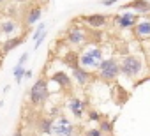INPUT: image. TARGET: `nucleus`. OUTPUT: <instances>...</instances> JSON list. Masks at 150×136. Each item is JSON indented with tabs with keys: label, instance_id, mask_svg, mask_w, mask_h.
I'll return each instance as SVG.
<instances>
[{
	"label": "nucleus",
	"instance_id": "f257e3e1",
	"mask_svg": "<svg viewBox=\"0 0 150 136\" xmlns=\"http://www.w3.org/2000/svg\"><path fill=\"white\" fill-rule=\"evenodd\" d=\"M145 69V60L138 55H125L120 60V73L122 76L129 78V80H136L143 74Z\"/></svg>",
	"mask_w": 150,
	"mask_h": 136
},
{
	"label": "nucleus",
	"instance_id": "f03ea898",
	"mask_svg": "<svg viewBox=\"0 0 150 136\" xmlns=\"http://www.w3.org/2000/svg\"><path fill=\"white\" fill-rule=\"evenodd\" d=\"M103 60H104L103 50L99 46H96V44H88L80 53V65L87 71H97Z\"/></svg>",
	"mask_w": 150,
	"mask_h": 136
},
{
	"label": "nucleus",
	"instance_id": "7ed1b4c3",
	"mask_svg": "<svg viewBox=\"0 0 150 136\" xmlns=\"http://www.w3.org/2000/svg\"><path fill=\"white\" fill-rule=\"evenodd\" d=\"M120 74H122L120 73V62L113 57L104 58L99 65V69H97V76L103 81H115Z\"/></svg>",
	"mask_w": 150,
	"mask_h": 136
},
{
	"label": "nucleus",
	"instance_id": "20e7f679",
	"mask_svg": "<svg viewBox=\"0 0 150 136\" xmlns=\"http://www.w3.org/2000/svg\"><path fill=\"white\" fill-rule=\"evenodd\" d=\"M48 81L44 80V78H39L34 85H32V89H30V103L34 104V106H41V104H44L46 103V99H48Z\"/></svg>",
	"mask_w": 150,
	"mask_h": 136
},
{
	"label": "nucleus",
	"instance_id": "39448f33",
	"mask_svg": "<svg viewBox=\"0 0 150 136\" xmlns=\"http://www.w3.org/2000/svg\"><path fill=\"white\" fill-rule=\"evenodd\" d=\"M74 131H76V127L67 117L53 118V129H51L53 136H71L74 134Z\"/></svg>",
	"mask_w": 150,
	"mask_h": 136
},
{
	"label": "nucleus",
	"instance_id": "423d86ee",
	"mask_svg": "<svg viewBox=\"0 0 150 136\" xmlns=\"http://www.w3.org/2000/svg\"><path fill=\"white\" fill-rule=\"evenodd\" d=\"M113 21L117 23L118 28L122 30H127V28H134L136 23L139 21V14H136L134 11H125V13H120V14H115Z\"/></svg>",
	"mask_w": 150,
	"mask_h": 136
},
{
	"label": "nucleus",
	"instance_id": "0eeeda50",
	"mask_svg": "<svg viewBox=\"0 0 150 136\" xmlns=\"http://www.w3.org/2000/svg\"><path fill=\"white\" fill-rule=\"evenodd\" d=\"M67 42L72 46H83L87 42V32L80 27H71L67 30Z\"/></svg>",
	"mask_w": 150,
	"mask_h": 136
},
{
	"label": "nucleus",
	"instance_id": "6e6552de",
	"mask_svg": "<svg viewBox=\"0 0 150 136\" xmlns=\"http://www.w3.org/2000/svg\"><path fill=\"white\" fill-rule=\"evenodd\" d=\"M134 30V37L139 41H150V18H143L136 23Z\"/></svg>",
	"mask_w": 150,
	"mask_h": 136
},
{
	"label": "nucleus",
	"instance_id": "1a4fd4ad",
	"mask_svg": "<svg viewBox=\"0 0 150 136\" xmlns=\"http://www.w3.org/2000/svg\"><path fill=\"white\" fill-rule=\"evenodd\" d=\"M124 11H134L136 14H150V2L148 0H132V2L122 6Z\"/></svg>",
	"mask_w": 150,
	"mask_h": 136
},
{
	"label": "nucleus",
	"instance_id": "9d476101",
	"mask_svg": "<svg viewBox=\"0 0 150 136\" xmlns=\"http://www.w3.org/2000/svg\"><path fill=\"white\" fill-rule=\"evenodd\" d=\"M67 108H69V111H71L74 117H76V118H83V113H85L87 103L81 101V99H78V97H72V99H69Z\"/></svg>",
	"mask_w": 150,
	"mask_h": 136
},
{
	"label": "nucleus",
	"instance_id": "9b49d317",
	"mask_svg": "<svg viewBox=\"0 0 150 136\" xmlns=\"http://www.w3.org/2000/svg\"><path fill=\"white\" fill-rule=\"evenodd\" d=\"M72 78L76 80L78 85H88V83L92 81V74H90V71L83 69L81 65H78V67H74V69H72Z\"/></svg>",
	"mask_w": 150,
	"mask_h": 136
},
{
	"label": "nucleus",
	"instance_id": "f8f14e48",
	"mask_svg": "<svg viewBox=\"0 0 150 136\" xmlns=\"http://www.w3.org/2000/svg\"><path fill=\"white\" fill-rule=\"evenodd\" d=\"M83 21L90 28H103L108 23V16L106 14H90V16H83Z\"/></svg>",
	"mask_w": 150,
	"mask_h": 136
},
{
	"label": "nucleus",
	"instance_id": "ddd939ff",
	"mask_svg": "<svg viewBox=\"0 0 150 136\" xmlns=\"http://www.w3.org/2000/svg\"><path fill=\"white\" fill-rule=\"evenodd\" d=\"M18 30V21L14 18H6L0 21V34H4V35H11Z\"/></svg>",
	"mask_w": 150,
	"mask_h": 136
},
{
	"label": "nucleus",
	"instance_id": "4468645a",
	"mask_svg": "<svg viewBox=\"0 0 150 136\" xmlns=\"http://www.w3.org/2000/svg\"><path fill=\"white\" fill-rule=\"evenodd\" d=\"M41 16H42V7L41 6H32L30 9H28V13L25 14V25H35L39 20H41Z\"/></svg>",
	"mask_w": 150,
	"mask_h": 136
},
{
	"label": "nucleus",
	"instance_id": "2eb2a0df",
	"mask_svg": "<svg viewBox=\"0 0 150 136\" xmlns=\"http://www.w3.org/2000/svg\"><path fill=\"white\" fill-rule=\"evenodd\" d=\"M25 41V35L23 37H20V35H13V37H9L6 42H4V46H2V53H9V51H13V50H16L21 42Z\"/></svg>",
	"mask_w": 150,
	"mask_h": 136
},
{
	"label": "nucleus",
	"instance_id": "dca6fc26",
	"mask_svg": "<svg viewBox=\"0 0 150 136\" xmlns=\"http://www.w3.org/2000/svg\"><path fill=\"white\" fill-rule=\"evenodd\" d=\"M51 129H53V118L41 117L37 120V131H41L42 134H51Z\"/></svg>",
	"mask_w": 150,
	"mask_h": 136
},
{
	"label": "nucleus",
	"instance_id": "f3484780",
	"mask_svg": "<svg viewBox=\"0 0 150 136\" xmlns=\"http://www.w3.org/2000/svg\"><path fill=\"white\" fill-rule=\"evenodd\" d=\"M53 81H57L62 89H71V87H72L71 76H69V74H65V73H62V71H58V73H55V74H53Z\"/></svg>",
	"mask_w": 150,
	"mask_h": 136
},
{
	"label": "nucleus",
	"instance_id": "a211bd4d",
	"mask_svg": "<svg viewBox=\"0 0 150 136\" xmlns=\"http://www.w3.org/2000/svg\"><path fill=\"white\" fill-rule=\"evenodd\" d=\"M64 62L71 67V69H74V67L80 65V55H78V53H67V55L64 57Z\"/></svg>",
	"mask_w": 150,
	"mask_h": 136
},
{
	"label": "nucleus",
	"instance_id": "6ab92c4d",
	"mask_svg": "<svg viewBox=\"0 0 150 136\" xmlns=\"http://www.w3.org/2000/svg\"><path fill=\"white\" fill-rule=\"evenodd\" d=\"M99 129H101L104 134H111V132H113V122H111V120H106V118H101Z\"/></svg>",
	"mask_w": 150,
	"mask_h": 136
},
{
	"label": "nucleus",
	"instance_id": "aec40b11",
	"mask_svg": "<svg viewBox=\"0 0 150 136\" xmlns=\"http://www.w3.org/2000/svg\"><path fill=\"white\" fill-rule=\"evenodd\" d=\"M25 73H27V71L23 69V65H16V67H14V80H16V83H21Z\"/></svg>",
	"mask_w": 150,
	"mask_h": 136
},
{
	"label": "nucleus",
	"instance_id": "412c9836",
	"mask_svg": "<svg viewBox=\"0 0 150 136\" xmlns=\"http://www.w3.org/2000/svg\"><path fill=\"white\" fill-rule=\"evenodd\" d=\"M81 136H104V132L99 127H92V129H87Z\"/></svg>",
	"mask_w": 150,
	"mask_h": 136
},
{
	"label": "nucleus",
	"instance_id": "4be33fe9",
	"mask_svg": "<svg viewBox=\"0 0 150 136\" xmlns=\"http://www.w3.org/2000/svg\"><path fill=\"white\" fill-rule=\"evenodd\" d=\"M44 30H46V25H44V23H39V25H37V28H35V32L32 34V39H34V41H37V39L42 35V32H44Z\"/></svg>",
	"mask_w": 150,
	"mask_h": 136
},
{
	"label": "nucleus",
	"instance_id": "5701e85b",
	"mask_svg": "<svg viewBox=\"0 0 150 136\" xmlns=\"http://www.w3.org/2000/svg\"><path fill=\"white\" fill-rule=\"evenodd\" d=\"M88 120H90V122H101V115H99L96 110H90V111H88Z\"/></svg>",
	"mask_w": 150,
	"mask_h": 136
},
{
	"label": "nucleus",
	"instance_id": "b1692460",
	"mask_svg": "<svg viewBox=\"0 0 150 136\" xmlns=\"http://www.w3.org/2000/svg\"><path fill=\"white\" fill-rule=\"evenodd\" d=\"M27 60H28V53L25 51V53L20 57V60H18V64H16V65H25V62H27Z\"/></svg>",
	"mask_w": 150,
	"mask_h": 136
},
{
	"label": "nucleus",
	"instance_id": "393cba45",
	"mask_svg": "<svg viewBox=\"0 0 150 136\" xmlns=\"http://www.w3.org/2000/svg\"><path fill=\"white\" fill-rule=\"evenodd\" d=\"M120 0H101V4L103 6H106V7H110V6H115V4H118Z\"/></svg>",
	"mask_w": 150,
	"mask_h": 136
},
{
	"label": "nucleus",
	"instance_id": "a878e982",
	"mask_svg": "<svg viewBox=\"0 0 150 136\" xmlns=\"http://www.w3.org/2000/svg\"><path fill=\"white\" fill-rule=\"evenodd\" d=\"M32 74H34L32 71H27V73H25V78H32Z\"/></svg>",
	"mask_w": 150,
	"mask_h": 136
},
{
	"label": "nucleus",
	"instance_id": "bb28decb",
	"mask_svg": "<svg viewBox=\"0 0 150 136\" xmlns=\"http://www.w3.org/2000/svg\"><path fill=\"white\" fill-rule=\"evenodd\" d=\"M13 2H16V4H25V2H28V0H13Z\"/></svg>",
	"mask_w": 150,
	"mask_h": 136
},
{
	"label": "nucleus",
	"instance_id": "cd10ccee",
	"mask_svg": "<svg viewBox=\"0 0 150 136\" xmlns=\"http://www.w3.org/2000/svg\"><path fill=\"white\" fill-rule=\"evenodd\" d=\"M13 136H23V132H21V131H16V132H14Z\"/></svg>",
	"mask_w": 150,
	"mask_h": 136
},
{
	"label": "nucleus",
	"instance_id": "c85d7f7f",
	"mask_svg": "<svg viewBox=\"0 0 150 136\" xmlns=\"http://www.w3.org/2000/svg\"><path fill=\"white\" fill-rule=\"evenodd\" d=\"M146 51L150 53V41H148V44H146Z\"/></svg>",
	"mask_w": 150,
	"mask_h": 136
},
{
	"label": "nucleus",
	"instance_id": "c756f323",
	"mask_svg": "<svg viewBox=\"0 0 150 136\" xmlns=\"http://www.w3.org/2000/svg\"><path fill=\"white\" fill-rule=\"evenodd\" d=\"M2 106H4V103H2V101H0V108H2Z\"/></svg>",
	"mask_w": 150,
	"mask_h": 136
},
{
	"label": "nucleus",
	"instance_id": "7c9ffc66",
	"mask_svg": "<svg viewBox=\"0 0 150 136\" xmlns=\"http://www.w3.org/2000/svg\"><path fill=\"white\" fill-rule=\"evenodd\" d=\"M4 2H6V0H0V4H4Z\"/></svg>",
	"mask_w": 150,
	"mask_h": 136
},
{
	"label": "nucleus",
	"instance_id": "2f4dec72",
	"mask_svg": "<svg viewBox=\"0 0 150 136\" xmlns=\"http://www.w3.org/2000/svg\"><path fill=\"white\" fill-rule=\"evenodd\" d=\"M71 136H78V134H76V132H74V134H71Z\"/></svg>",
	"mask_w": 150,
	"mask_h": 136
},
{
	"label": "nucleus",
	"instance_id": "473e14b6",
	"mask_svg": "<svg viewBox=\"0 0 150 136\" xmlns=\"http://www.w3.org/2000/svg\"><path fill=\"white\" fill-rule=\"evenodd\" d=\"M30 136H37V134H30Z\"/></svg>",
	"mask_w": 150,
	"mask_h": 136
}]
</instances>
